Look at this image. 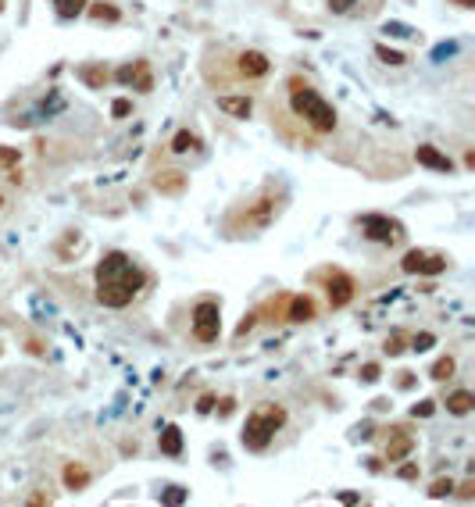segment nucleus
<instances>
[{
  "mask_svg": "<svg viewBox=\"0 0 475 507\" xmlns=\"http://www.w3.org/2000/svg\"><path fill=\"white\" fill-rule=\"evenodd\" d=\"M414 157H418V164L436 168V172H450V168H454V161H450L447 154H440L436 147H418V150H414Z\"/></svg>",
  "mask_w": 475,
  "mask_h": 507,
  "instance_id": "9d476101",
  "label": "nucleus"
},
{
  "mask_svg": "<svg viewBox=\"0 0 475 507\" xmlns=\"http://www.w3.org/2000/svg\"><path fill=\"white\" fill-rule=\"evenodd\" d=\"M454 4H461V8H471V4H475V0H454Z\"/></svg>",
  "mask_w": 475,
  "mask_h": 507,
  "instance_id": "e433bc0d",
  "label": "nucleus"
},
{
  "mask_svg": "<svg viewBox=\"0 0 475 507\" xmlns=\"http://www.w3.org/2000/svg\"><path fill=\"white\" fill-rule=\"evenodd\" d=\"M218 107L226 111V115H236V118H247L254 111L250 97H218Z\"/></svg>",
  "mask_w": 475,
  "mask_h": 507,
  "instance_id": "ddd939ff",
  "label": "nucleus"
},
{
  "mask_svg": "<svg viewBox=\"0 0 475 507\" xmlns=\"http://www.w3.org/2000/svg\"><path fill=\"white\" fill-rule=\"evenodd\" d=\"M471 489H475V482H464V486H461V496H464V500H471Z\"/></svg>",
  "mask_w": 475,
  "mask_h": 507,
  "instance_id": "c9c22d12",
  "label": "nucleus"
},
{
  "mask_svg": "<svg viewBox=\"0 0 475 507\" xmlns=\"http://www.w3.org/2000/svg\"><path fill=\"white\" fill-rule=\"evenodd\" d=\"M161 454H168V458H179V454H183V432H179L175 425H168V429L161 432Z\"/></svg>",
  "mask_w": 475,
  "mask_h": 507,
  "instance_id": "2eb2a0df",
  "label": "nucleus"
},
{
  "mask_svg": "<svg viewBox=\"0 0 475 507\" xmlns=\"http://www.w3.org/2000/svg\"><path fill=\"white\" fill-rule=\"evenodd\" d=\"M433 343H436V336H433V332H418V336H414V350H418V354H421V350H429Z\"/></svg>",
  "mask_w": 475,
  "mask_h": 507,
  "instance_id": "393cba45",
  "label": "nucleus"
},
{
  "mask_svg": "<svg viewBox=\"0 0 475 507\" xmlns=\"http://www.w3.org/2000/svg\"><path fill=\"white\" fill-rule=\"evenodd\" d=\"M376 54H379V58L386 61V65H404V54H397V50H390V47H376Z\"/></svg>",
  "mask_w": 475,
  "mask_h": 507,
  "instance_id": "5701e85b",
  "label": "nucleus"
},
{
  "mask_svg": "<svg viewBox=\"0 0 475 507\" xmlns=\"http://www.w3.org/2000/svg\"><path fill=\"white\" fill-rule=\"evenodd\" d=\"M218 329H222L218 304H211V300L197 304V311H193V336H197V340L200 343H215L218 340Z\"/></svg>",
  "mask_w": 475,
  "mask_h": 507,
  "instance_id": "20e7f679",
  "label": "nucleus"
},
{
  "mask_svg": "<svg viewBox=\"0 0 475 507\" xmlns=\"http://www.w3.org/2000/svg\"><path fill=\"white\" fill-rule=\"evenodd\" d=\"M326 290H329V304L333 307H347L354 297V279L347 271H329L326 275Z\"/></svg>",
  "mask_w": 475,
  "mask_h": 507,
  "instance_id": "0eeeda50",
  "label": "nucleus"
},
{
  "mask_svg": "<svg viewBox=\"0 0 475 507\" xmlns=\"http://www.w3.org/2000/svg\"><path fill=\"white\" fill-rule=\"evenodd\" d=\"M240 72L247 75V79H261L269 72V58L261 50H243L240 54Z\"/></svg>",
  "mask_w": 475,
  "mask_h": 507,
  "instance_id": "1a4fd4ad",
  "label": "nucleus"
},
{
  "mask_svg": "<svg viewBox=\"0 0 475 507\" xmlns=\"http://www.w3.org/2000/svg\"><path fill=\"white\" fill-rule=\"evenodd\" d=\"M400 268L411 271V275H440L447 268V257L433 254V250H407L404 261H400Z\"/></svg>",
  "mask_w": 475,
  "mask_h": 507,
  "instance_id": "39448f33",
  "label": "nucleus"
},
{
  "mask_svg": "<svg viewBox=\"0 0 475 507\" xmlns=\"http://www.w3.org/2000/svg\"><path fill=\"white\" fill-rule=\"evenodd\" d=\"M0 11H4V0H0Z\"/></svg>",
  "mask_w": 475,
  "mask_h": 507,
  "instance_id": "4c0bfd02",
  "label": "nucleus"
},
{
  "mask_svg": "<svg viewBox=\"0 0 475 507\" xmlns=\"http://www.w3.org/2000/svg\"><path fill=\"white\" fill-rule=\"evenodd\" d=\"M215 408V397H200V404H197V411H211Z\"/></svg>",
  "mask_w": 475,
  "mask_h": 507,
  "instance_id": "473e14b6",
  "label": "nucleus"
},
{
  "mask_svg": "<svg viewBox=\"0 0 475 507\" xmlns=\"http://www.w3.org/2000/svg\"><path fill=\"white\" fill-rule=\"evenodd\" d=\"M129 107H132L129 100H115V104H111V115H115V118H125V115H129Z\"/></svg>",
  "mask_w": 475,
  "mask_h": 507,
  "instance_id": "a878e982",
  "label": "nucleus"
},
{
  "mask_svg": "<svg viewBox=\"0 0 475 507\" xmlns=\"http://www.w3.org/2000/svg\"><path fill=\"white\" fill-rule=\"evenodd\" d=\"M0 161H4V164H18V154L8 150V147H0Z\"/></svg>",
  "mask_w": 475,
  "mask_h": 507,
  "instance_id": "7c9ffc66",
  "label": "nucleus"
},
{
  "mask_svg": "<svg viewBox=\"0 0 475 507\" xmlns=\"http://www.w3.org/2000/svg\"><path fill=\"white\" fill-rule=\"evenodd\" d=\"M286 318L290 322H311L314 318L311 297H286Z\"/></svg>",
  "mask_w": 475,
  "mask_h": 507,
  "instance_id": "f8f14e48",
  "label": "nucleus"
},
{
  "mask_svg": "<svg viewBox=\"0 0 475 507\" xmlns=\"http://www.w3.org/2000/svg\"><path fill=\"white\" fill-rule=\"evenodd\" d=\"M183 496H186V493H183V489H179V486H172V489H168V493H165V503H179V500H183Z\"/></svg>",
  "mask_w": 475,
  "mask_h": 507,
  "instance_id": "c756f323",
  "label": "nucleus"
},
{
  "mask_svg": "<svg viewBox=\"0 0 475 507\" xmlns=\"http://www.w3.org/2000/svg\"><path fill=\"white\" fill-rule=\"evenodd\" d=\"M361 379H364V382H376V379H379V365H364V368H361Z\"/></svg>",
  "mask_w": 475,
  "mask_h": 507,
  "instance_id": "bb28decb",
  "label": "nucleus"
},
{
  "mask_svg": "<svg viewBox=\"0 0 475 507\" xmlns=\"http://www.w3.org/2000/svg\"><path fill=\"white\" fill-rule=\"evenodd\" d=\"M197 147H200V140H197L193 133H186V129L172 140V150H175V154H190V150H197Z\"/></svg>",
  "mask_w": 475,
  "mask_h": 507,
  "instance_id": "6ab92c4d",
  "label": "nucleus"
},
{
  "mask_svg": "<svg viewBox=\"0 0 475 507\" xmlns=\"http://www.w3.org/2000/svg\"><path fill=\"white\" fill-rule=\"evenodd\" d=\"M283 422H286V411L276 408V404L265 408V411H254V415L247 418V425H243V446H247V450H265Z\"/></svg>",
  "mask_w": 475,
  "mask_h": 507,
  "instance_id": "7ed1b4c3",
  "label": "nucleus"
},
{
  "mask_svg": "<svg viewBox=\"0 0 475 507\" xmlns=\"http://www.w3.org/2000/svg\"><path fill=\"white\" fill-rule=\"evenodd\" d=\"M154 186L161 190V193H183V186H186V176L183 172H161L154 179Z\"/></svg>",
  "mask_w": 475,
  "mask_h": 507,
  "instance_id": "dca6fc26",
  "label": "nucleus"
},
{
  "mask_svg": "<svg viewBox=\"0 0 475 507\" xmlns=\"http://www.w3.org/2000/svg\"><path fill=\"white\" fill-rule=\"evenodd\" d=\"M290 104H293V111L297 115L314 129V133H333L336 129V111H333V104H326L322 100V93L319 90H311V86H304L300 79H293L290 83Z\"/></svg>",
  "mask_w": 475,
  "mask_h": 507,
  "instance_id": "f03ea898",
  "label": "nucleus"
},
{
  "mask_svg": "<svg viewBox=\"0 0 475 507\" xmlns=\"http://www.w3.org/2000/svg\"><path fill=\"white\" fill-rule=\"evenodd\" d=\"M471 408H475V397H471L468 389H457V393H450V397H447V411L450 415H468Z\"/></svg>",
  "mask_w": 475,
  "mask_h": 507,
  "instance_id": "4468645a",
  "label": "nucleus"
},
{
  "mask_svg": "<svg viewBox=\"0 0 475 507\" xmlns=\"http://www.w3.org/2000/svg\"><path fill=\"white\" fill-rule=\"evenodd\" d=\"M350 4H354V0H329V8H333L336 15H343V11H350Z\"/></svg>",
  "mask_w": 475,
  "mask_h": 507,
  "instance_id": "c85d7f7f",
  "label": "nucleus"
},
{
  "mask_svg": "<svg viewBox=\"0 0 475 507\" xmlns=\"http://www.w3.org/2000/svg\"><path fill=\"white\" fill-rule=\"evenodd\" d=\"M414 418L421 415V418H426V415H433V401H421V404H414V411H411Z\"/></svg>",
  "mask_w": 475,
  "mask_h": 507,
  "instance_id": "cd10ccee",
  "label": "nucleus"
},
{
  "mask_svg": "<svg viewBox=\"0 0 475 507\" xmlns=\"http://www.w3.org/2000/svg\"><path fill=\"white\" fill-rule=\"evenodd\" d=\"M361 229L368 240H376V243H397L400 240V225L386 214H364L361 218Z\"/></svg>",
  "mask_w": 475,
  "mask_h": 507,
  "instance_id": "423d86ee",
  "label": "nucleus"
},
{
  "mask_svg": "<svg viewBox=\"0 0 475 507\" xmlns=\"http://www.w3.org/2000/svg\"><path fill=\"white\" fill-rule=\"evenodd\" d=\"M400 475H404V479H414V475H418V468H414V465H404V468H400Z\"/></svg>",
  "mask_w": 475,
  "mask_h": 507,
  "instance_id": "f704fd0d",
  "label": "nucleus"
},
{
  "mask_svg": "<svg viewBox=\"0 0 475 507\" xmlns=\"http://www.w3.org/2000/svg\"><path fill=\"white\" fill-rule=\"evenodd\" d=\"M54 8L61 18H79L86 11V0H54Z\"/></svg>",
  "mask_w": 475,
  "mask_h": 507,
  "instance_id": "a211bd4d",
  "label": "nucleus"
},
{
  "mask_svg": "<svg viewBox=\"0 0 475 507\" xmlns=\"http://www.w3.org/2000/svg\"><path fill=\"white\" fill-rule=\"evenodd\" d=\"M386 350H390V354H400V350H404L400 336H390V340H386Z\"/></svg>",
  "mask_w": 475,
  "mask_h": 507,
  "instance_id": "2f4dec72",
  "label": "nucleus"
},
{
  "mask_svg": "<svg viewBox=\"0 0 475 507\" xmlns=\"http://www.w3.org/2000/svg\"><path fill=\"white\" fill-rule=\"evenodd\" d=\"M450 493H454V482H450V479H440V482H433V489H429V496H433V500L450 496Z\"/></svg>",
  "mask_w": 475,
  "mask_h": 507,
  "instance_id": "b1692460",
  "label": "nucleus"
},
{
  "mask_svg": "<svg viewBox=\"0 0 475 507\" xmlns=\"http://www.w3.org/2000/svg\"><path fill=\"white\" fill-rule=\"evenodd\" d=\"M218 415H222V418H229V415H233V401H222V408H218Z\"/></svg>",
  "mask_w": 475,
  "mask_h": 507,
  "instance_id": "72a5a7b5",
  "label": "nucleus"
},
{
  "mask_svg": "<svg viewBox=\"0 0 475 507\" xmlns=\"http://www.w3.org/2000/svg\"><path fill=\"white\" fill-rule=\"evenodd\" d=\"M393 432V439H390V446H386V461H400V458H407L411 454V446H414V439L404 432V429H390Z\"/></svg>",
  "mask_w": 475,
  "mask_h": 507,
  "instance_id": "9b49d317",
  "label": "nucleus"
},
{
  "mask_svg": "<svg viewBox=\"0 0 475 507\" xmlns=\"http://www.w3.org/2000/svg\"><path fill=\"white\" fill-rule=\"evenodd\" d=\"M0 207H4V197H0Z\"/></svg>",
  "mask_w": 475,
  "mask_h": 507,
  "instance_id": "58836bf2",
  "label": "nucleus"
},
{
  "mask_svg": "<svg viewBox=\"0 0 475 507\" xmlns=\"http://www.w3.org/2000/svg\"><path fill=\"white\" fill-rule=\"evenodd\" d=\"M90 15H93L97 22H118V8H111V4H93Z\"/></svg>",
  "mask_w": 475,
  "mask_h": 507,
  "instance_id": "412c9836",
  "label": "nucleus"
},
{
  "mask_svg": "<svg viewBox=\"0 0 475 507\" xmlns=\"http://www.w3.org/2000/svg\"><path fill=\"white\" fill-rule=\"evenodd\" d=\"M454 375V358H440L433 365V379H450Z\"/></svg>",
  "mask_w": 475,
  "mask_h": 507,
  "instance_id": "4be33fe9",
  "label": "nucleus"
},
{
  "mask_svg": "<svg viewBox=\"0 0 475 507\" xmlns=\"http://www.w3.org/2000/svg\"><path fill=\"white\" fill-rule=\"evenodd\" d=\"M140 290H143V271L122 250H111L97 264V300L104 307H125Z\"/></svg>",
  "mask_w": 475,
  "mask_h": 507,
  "instance_id": "f257e3e1",
  "label": "nucleus"
},
{
  "mask_svg": "<svg viewBox=\"0 0 475 507\" xmlns=\"http://www.w3.org/2000/svg\"><path fill=\"white\" fill-rule=\"evenodd\" d=\"M86 482H90V472H86V468H79V465H68V468H65V486H68V489H82Z\"/></svg>",
  "mask_w": 475,
  "mask_h": 507,
  "instance_id": "f3484780",
  "label": "nucleus"
},
{
  "mask_svg": "<svg viewBox=\"0 0 475 507\" xmlns=\"http://www.w3.org/2000/svg\"><path fill=\"white\" fill-rule=\"evenodd\" d=\"M82 79H86V86L100 90L104 83H108V72H104L100 65H86V68H82Z\"/></svg>",
  "mask_w": 475,
  "mask_h": 507,
  "instance_id": "aec40b11",
  "label": "nucleus"
},
{
  "mask_svg": "<svg viewBox=\"0 0 475 507\" xmlns=\"http://www.w3.org/2000/svg\"><path fill=\"white\" fill-rule=\"evenodd\" d=\"M118 83H136V90H154V79H150V68L147 61H136V65H122L118 68Z\"/></svg>",
  "mask_w": 475,
  "mask_h": 507,
  "instance_id": "6e6552de",
  "label": "nucleus"
}]
</instances>
